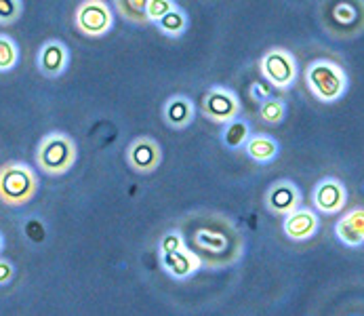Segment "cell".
<instances>
[{
  "label": "cell",
  "instance_id": "1",
  "mask_svg": "<svg viewBox=\"0 0 364 316\" xmlns=\"http://www.w3.org/2000/svg\"><path fill=\"white\" fill-rule=\"evenodd\" d=\"M306 85L320 104H337L350 89V76L333 59H316L306 68Z\"/></svg>",
  "mask_w": 364,
  "mask_h": 316
},
{
  "label": "cell",
  "instance_id": "2",
  "mask_svg": "<svg viewBox=\"0 0 364 316\" xmlns=\"http://www.w3.org/2000/svg\"><path fill=\"white\" fill-rule=\"evenodd\" d=\"M38 192V175L26 162H6L0 167V203L6 207H23Z\"/></svg>",
  "mask_w": 364,
  "mask_h": 316
},
{
  "label": "cell",
  "instance_id": "3",
  "mask_svg": "<svg viewBox=\"0 0 364 316\" xmlns=\"http://www.w3.org/2000/svg\"><path fill=\"white\" fill-rule=\"evenodd\" d=\"M76 160H78L76 142L63 131H51L38 142L36 164L47 175H53V177L65 175L68 171H72Z\"/></svg>",
  "mask_w": 364,
  "mask_h": 316
},
{
  "label": "cell",
  "instance_id": "4",
  "mask_svg": "<svg viewBox=\"0 0 364 316\" xmlns=\"http://www.w3.org/2000/svg\"><path fill=\"white\" fill-rule=\"evenodd\" d=\"M259 72L263 80L278 91H289L299 76V65L295 55L282 47H274L263 53L259 59Z\"/></svg>",
  "mask_w": 364,
  "mask_h": 316
},
{
  "label": "cell",
  "instance_id": "5",
  "mask_svg": "<svg viewBox=\"0 0 364 316\" xmlns=\"http://www.w3.org/2000/svg\"><path fill=\"white\" fill-rule=\"evenodd\" d=\"M116 15L112 6L102 0H85L74 11V26L82 36L102 38L114 30Z\"/></svg>",
  "mask_w": 364,
  "mask_h": 316
},
{
  "label": "cell",
  "instance_id": "6",
  "mask_svg": "<svg viewBox=\"0 0 364 316\" xmlns=\"http://www.w3.org/2000/svg\"><path fill=\"white\" fill-rule=\"evenodd\" d=\"M240 98L234 89L221 87V85H213L203 98V114L205 118L219 122V125H228L232 120H236L240 116Z\"/></svg>",
  "mask_w": 364,
  "mask_h": 316
},
{
  "label": "cell",
  "instance_id": "7",
  "mask_svg": "<svg viewBox=\"0 0 364 316\" xmlns=\"http://www.w3.org/2000/svg\"><path fill=\"white\" fill-rule=\"evenodd\" d=\"M312 205L316 213L335 215L348 205V188L337 177H322L312 190Z\"/></svg>",
  "mask_w": 364,
  "mask_h": 316
},
{
  "label": "cell",
  "instance_id": "8",
  "mask_svg": "<svg viewBox=\"0 0 364 316\" xmlns=\"http://www.w3.org/2000/svg\"><path fill=\"white\" fill-rule=\"evenodd\" d=\"M127 164L139 175H150L162 164V148L156 139L144 135L135 137L127 148Z\"/></svg>",
  "mask_w": 364,
  "mask_h": 316
},
{
  "label": "cell",
  "instance_id": "9",
  "mask_svg": "<svg viewBox=\"0 0 364 316\" xmlns=\"http://www.w3.org/2000/svg\"><path fill=\"white\" fill-rule=\"evenodd\" d=\"M263 205L272 215L287 217L301 207V190L291 179H278L267 188L263 196Z\"/></svg>",
  "mask_w": 364,
  "mask_h": 316
},
{
  "label": "cell",
  "instance_id": "10",
  "mask_svg": "<svg viewBox=\"0 0 364 316\" xmlns=\"http://www.w3.org/2000/svg\"><path fill=\"white\" fill-rule=\"evenodd\" d=\"M331 21L335 23L328 30L335 38H356L364 32V2H339L331 6Z\"/></svg>",
  "mask_w": 364,
  "mask_h": 316
},
{
  "label": "cell",
  "instance_id": "11",
  "mask_svg": "<svg viewBox=\"0 0 364 316\" xmlns=\"http://www.w3.org/2000/svg\"><path fill=\"white\" fill-rule=\"evenodd\" d=\"M70 65V49L63 41L51 38L41 45L36 55V68L45 78H59L68 72Z\"/></svg>",
  "mask_w": 364,
  "mask_h": 316
},
{
  "label": "cell",
  "instance_id": "12",
  "mask_svg": "<svg viewBox=\"0 0 364 316\" xmlns=\"http://www.w3.org/2000/svg\"><path fill=\"white\" fill-rule=\"evenodd\" d=\"M318 230H320V217L312 207H299L297 211H293L291 215H287L284 221H282L284 236L295 241V243L310 241L318 234Z\"/></svg>",
  "mask_w": 364,
  "mask_h": 316
},
{
  "label": "cell",
  "instance_id": "13",
  "mask_svg": "<svg viewBox=\"0 0 364 316\" xmlns=\"http://www.w3.org/2000/svg\"><path fill=\"white\" fill-rule=\"evenodd\" d=\"M162 120L168 129H175V131H181V129H188L194 118H196V104L188 98V95H173L168 98L164 104H162Z\"/></svg>",
  "mask_w": 364,
  "mask_h": 316
},
{
  "label": "cell",
  "instance_id": "14",
  "mask_svg": "<svg viewBox=\"0 0 364 316\" xmlns=\"http://www.w3.org/2000/svg\"><path fill=\"white\" fill-rule=\"evenodd\" d=\"M335 238L350 249H358L364 245V207L348 211L335 223Z\"/></svg>",
  "mask_w": 364,
  "mask_h": 316
},
{
  "label": "cell",
  "instance_id": "15",
  "mask_svg": "<svg viewBox=\"0 0 364 316\" xmlns=\"http://www.w3.org/2000/svg\"><path fill=\"white\" fill-rule=\"evenodd\" d=\"M160 265L166 272V276H171L173 280H188V278H192L200 270L203 262H200V258L194 251L183 247L177 253L160 258Z\"/></svg>",
  "mask_w": 364,
  "mask_h": 316
},
{
  "label": "cell",
  "instance_id": "16",
  "mask_svg": "<svg viewBox=\"0 0 364 316\" xmlns=\"http://www.w3.org/2000/svg\"><path fill=\"white\" fill-rule=\"evenodd\" d=\"M245 154L257 164H269L280 157V144L269 133H253L245 146Z\"/></svg>",
  "mask_w": 364,
  "mask_h": 316
},
{
  "label": "cell",
  "instance_id": "17",
  "mask_svg": "<svg viewBox=\"0 0 364 316\" xmlns=\"http://www.w3.org/2000/svg\"><path fill=\"white\" fill-rule=\"evenodd\" d=\"M253 133H251V122L247 120V118H236V120H232V122H228V125H223V129H221V144L228 148V150H242L245 146H247V142H249V137H251Z\"/></svg>",
  "mask_w": 364,
  "mask_h": 316
},
{
  "label": "cell",
  "instance_id": "18",
  "mask_svg": "<svg viewBox=\"0 0 364 316\" xmlns=\"http://www.w3.org/2000/svg\"><path fill=\"white\" fill-rule=\"evenodd\" d=\"M188 26H190V19H188V13H186V9L183 6H179V4H175L160 21L156 23L158 32L162 34V36H166V38H181L183 34H186V30H188Z\"/></svg>",
  "mask_w": 364,
  "mask_h": 316
},
{
  "label": "cell",
  "instance_id": "19",
  "mask_svg": "<svg viewBox=\"0 0 364 316\" xmlns=\"http://www.w3.org/2000/svg\"><path fill=\"white\" fill-rule=\"evenodd\" d=\"M146 2L148 0H116L114 2V9L118 15H122L127 21L135 23V26H146L148 19H146Z\"/></svg>",
  "mask_w": 364,
  "mask_h": 316
},
{
  "label": "cell",
  "instance_id": "20",
  "mask_svg": "<svg viewBox=\"0 0 364 316\" xmlns=\"http://www.w3.org/2000/svg\"><path fill=\"white\" fill-rule=\"evenodd\" d=\"M19 63V47L13 36L0 34V74L15 70Z\"/></svg>",
  "mask_w": 364,
  "mask_h": 316
},
{
  "label": "cell",
  "instance_id": "21",
  "mask_svg": "<svg viewBox=\"0 0 364 316\" xmlns=\"http://www.w3.org/2000/svg\"><path fill=\"white\" fill-rule=\"evenodd\" d=\"M287 116V102L282 98H272L259 105V118L267 125H280Z\"/></svg>",
  "mask_w": 364,
  "mask_h": 316
},
{
  "label": "cell",
  "instance_id": "22",
  "mask_svg": "<svg viewBox=\"0 0 364 316\" xmlns=\"http://www.w3.org/2000/svg\"><path fill=\"white\" fill-rule=\"evenodd\" d=\"M186 247V241H183V234L179 230H171L166 232L160 243H158V256L164 258V256H171V253H177Z\"/></svg>",
  "mask_w": 364,
  "mask_h": 316
},
{
  "label": "cell",
  "instance_id": "23",
  "mask_svg": "<svg viewBox=\"0 0 364 316\" xmlns=\"http://www.w3.org/2000/svg\"><path fill=\"white\" fill-rule=\"evenodd\" d=\"M23 236L32 243V245H43L47 241V228L43 223V219L38 217H28L23 223Z\"/></svg>",
  "mask_w": 364,
  "mask_h": 316
},
{
  "label": "cell",
  "instance_id": "24",
  "mask_svg": "<svg viewBox=\"0 0 364 316\" xmlns=\"http://www.w3.org/2000/svg\"><path fill=\"white\" fill-rule=\"evenodd\" d=\"M23 13L21 0H0V26H13Z\"/></svg>",
  "mask_w": 364,
  "mask_h": 316
},
{
  "label": "cell",
  "instance_id": "25",
  "mask_svg": "<svg viewBox=\"0 0 364 316\" xmlns=\"http://www.w3.org/2000/svg\"><path fill=\"white\" fill-rule=\"evenodd\" d=\"M177 2H173V0H148L146 2V19H148V23H154L156 26L158 21L175 6Z\"/></svg>",
  "mask_w": 364,
  "mask_h": 316
},
{
  "label": "cell",
  "instance_id": "26",
  "mask_svg": "<svg viewBox=\"0 0 364 316\" xmlns=\"http://www.w3.org/2000/svg\"><path fill=\"white\" fill-rule=\"evenodd\" d=\"M272 87L267 83H253L251 85V100H255L257 104H263L267 100H272Z\"/></svg>",
  "mask_w": 364,
  "mask_h": 316
},
{
  "label": "cell",
  "instance_id": "27",
  "mask_svg": "<svg viewBox=\"0 0 364 316\" xmlns=\"http://www.w3.org/2000/svg\"><path fill=\"white\" fill-rule=\"evenodd\" d=\"M13 278H15V265L9 260L0 258V287H6Z\"/></svg>",
  "mask_w": 364,
  "mask_h": 316
},
{
  "label": "cell",
  "instance_id": "28",
  "mask_svg": "<svg viewBox=\"0 0 364 316\" xmlns=\"http://www.w3.org/2000/svg\"><path fill=\"white\" fill-rule=\"evenodd\" d=\"M2 249H4V236H2V232H0V253H2Z\"/></svg>",
  "mask_w": 364,
  "mask_h": 316
}]
</instances>
